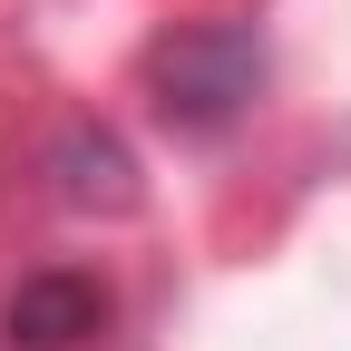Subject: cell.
I'll list each match as a JSON object with an SVG mask.
<instances>
[{"instance_id": "1", "label": "cell", "mask_w": 351, "mask_h": 351, "mask_svg": "<svg viewBox=\"0 0 351 351\" xmlns=\"http://www.w3.org/2000/svg\"><path fill=\"white\" fill-rule=\"evenodd\" d=\"M147 88H156V117L176 137H225L263 98V39L244 20H195L147 49Z\"/></svg>"}, {"instance_id": "2", "label": "cell", "mask_w": 351, "mask_h": 351, "mask_svg": "<svg viewBox=\"0 0 351 351\" xmlns=\"http://www.w3.org/2000/svg\"><path fill=\"white\" fill-rule=\"evenodd\" d=\"M98 332H108V283L78 274V263H39L0 302V341L10 351H88Z\"/></svg>"}]
</instances>
